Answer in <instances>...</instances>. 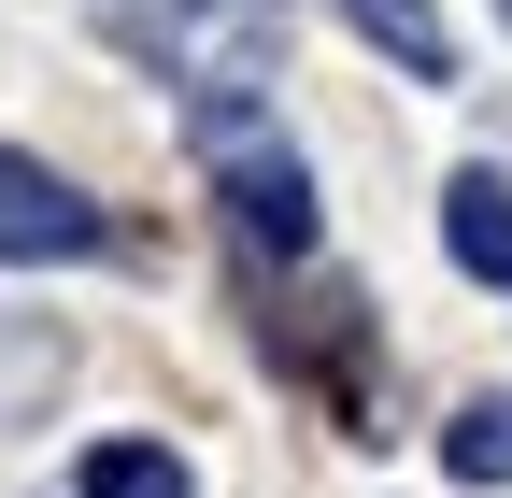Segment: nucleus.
<instances>
[{
    "instance_id": "nucleus-2",
    "label": "nucleus",
    "mask_w": 512,
    "mask_h": 498,
    "mask_svg": "<svg viewBox=\"0 0 512 498\" xmlns=\"http://www.w3.org/2000/svg\"><path fill=\"white\" fill-rule=\"evenodd\" d=\"M228 228L256 242V257H299L313 242V171L299 157H228Z\"/></svg>"
},
{
    "instance_id": "nucleus-3",
    "label": "nucleus",
    "mask_w": 512,
    "mask_h": 498,
    "mask_svg": "<svg viewBox=\"0 0 512 498\" xmlns=\"http://www.w3.org/2000/svg\"><path fill=\"white\" fill-rule=\"evenodd\" d=\"M441 242H456V271H484L512 299V185L498 171H456V185H441Z\"/></svg>"
},
{
    "instance_id": "nucleus-4",
    "label": "nucleus",
    "mask_w": 512,
    "mask_h": 498,
    "mask_svg": "<svg viewBox=\"0 0 512 498\" xmlns=\"http://www.w3.org/2000/svg\"><path fill=\"white\" fill-rule=\"evenodd\" d=\"M342 15H356V29H370L384 57H399V72H413V86H441V72H456V29H441V15H427V0H342Z\"/></svg>"
},
{
    "instance_id": "nucleus-1",
    "label": "nucleus",
    "mask_w": 512,
    "mask_h": 498,
    "mask_svg": "<svg viewBox=\"0 0 512 498\" xmlns=\"http://www.w3.org/2000/svg\"><path fill=\"white\" fill-rule=\"evenodd\" d=\"M100 242H114V214L86 200L72 171H43V157L0 143V257H15V271H57V257H100Z\"/></svg>"
},
{
    "instance_id": "nucleus-6",
    "label": "nucleus",
    "mask_w": 512,
    "mask_h": 498,
    "mask_svg": "<svg viewBox=\"0 0 512 498\" xmlns=\"http://www.w3.org/2000/svg\"><path fill=\"white\" fill-rule=\"evenodd\" d=\"M441 470L456 484H512V399H470L456 427H441Z\"/></svg>"
},
{
    "instance_id": "nucleus-5",
    "label": "nucleus",
    "mask_w": 512,
    "mask_h": 498,
    "mask_svg": "<svg viewBox=\"0 0 512 498\" xmlns=\"http://www.w3.org/2000/svg\"><path fill=\"white\" fill-rule=\"evenodd\" d=\"M72 498H200V484H185V456H157V442H86Z\"/></svg>"
}]
</instances>
